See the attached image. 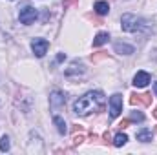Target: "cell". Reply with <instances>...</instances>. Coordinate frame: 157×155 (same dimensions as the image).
<instances>
[{
  "mask_svg": "<svg viewBox=\"0 0 157 155\" xmlns=\"http://www.w3.org/2000/svg\"><path fill=\"white\" fill-rule=\"evenodd\" d=\"M104 106H106V97H104L102 91H88L78 100H75L73 112L80 117H88L90 113L102 112Z\"/></svg>",
  "mask_w": 157,
  "mask_h": 155,
  "instance_id": "obj_1",
  "label": "cell"
},
{
  "mask_svg": "<svg viewBox=\"0 0 157 155\" xmlns=\"http://www.w3.org/2000/svg\"><path fill=\"white\" fill-rule=\"evenodd\" d=\"M121 26H122V29H124L126 33H150V31H154V28H152L144 18L135 17V15H132V13L122 15Z\"/></svg>",
  "mask_w": 157,
  "mask_h": 155,
  "instance_id": "obj_2",
  "label": "cell"
},
{
  "mask_svg": "<svg viewBox=\"0 0 157 155\" xmlns=\"http://www.w3.org/2000/svg\"><path fill=\"white\" fill-rule=\"evenodd\" d=\"M37 17H39V11H37L35 7H31V6H26L24 9H20V15H18L20 22H22V24H26V26L33 24V22L37 20Z\"/></svg>",
  "mask_w": 157,
  "mask_h": 155,
  "instance_id": "obj_3",
  "label": "cell"
},
{
  "mask_svg": "<svg viewBox=\"0 0 157 155\" xmlns=\"http://www.w3.org/2000/svg\"><path fill=\"white\" fill-rule=\"evenodd\" d=\"M121 112H122V95L113 93L110 97V117L115 119V117L121 115Z\"/></svg>",
  "mask_w": 157,
  "mask_h": 155,
  "instance_id": "obj_4",
  "label": "cell"
},
{
  "mask_svg": "<svg viewBox=\"0 0 157 155\" xmlns=\"http://www.w3.org/2000/svg\"><path fill=\"white\" fill-rule=\"evenodd\" d=\"M66 104V95L60 91V89H53L51 95H49V108L51 110H59Z\"/></svg>",
  "mask_w": 157,
  "mask_h": 155,
  "instance_id": "obj_5",
  "label": "cell"
},
{
  "mask_svg": "<svg viewBox=\"0 0 157 155\" xmlns=\"http://www.w3.org/2000/svg\"><path fill=\"white\" fill-rule=\"evenodd\" d=\"M48 47H49V42L46 39H33L31 40V49H33V53H35L39 59L48 53Z\"/></svg>",
  "mask_w": 157,
  "mask_h": 155,
  "instance_id": "obj_6",
  "label": "cell"
},
{
  "mask_svg": "<svg viewBox=\"0 0 157 155\" xmlns=\"http://www.w3.org/2000/svg\"><path fill=\"white\" fill-rule=\"evenodd\" d=\"M130 104L132 106H150L152 104V95L150 93H132L130 95Z\"/></svg>",
  "mask_w": 157,
  "mask_h": 155,
  "instance_id": "obj_7",
  "label": "cell"
},
{
  "mask_svg": "<svg viewBox=\"0 0 157 155\" xmlns=\"http://www.w3.org/2000/svg\"><path fill=\"white\" fill-rule=\"evenodd\" d=\"M84 73H86V68H84V64L78 62V60H73V62L70 64V68L64 71L66 77H78V75H84Z\"/></svg>",
  "mask_w": 157,
  "mask_h": 155,
  "instance_id": "obj_8",
  "label": "cell"
},
{
  "mask_svg": "<svg viewBox=\"0 0 157 155\" xmlns=\"http://www.w3.org/2000/svg\"><path fill=\"white\" fill-rule=\"evenodd\" d=\"M148 82H150V73H146V71H139L133 77V86L135 88H144V86H148Z\"/></svg>",
  "mask_w": 157,
  "mask_h": 155,
  "instance_id": "obj_9",
  "label": "cell"
},
{
  "mask_svg": "<svg viewBox=\"0 0 157 155\" xmlns=\"http://www.w3.org/2000/svg\"><path fill=\"white\" fill-rule=\"evenodd\" d=\"M113 49H115V53H119V55H132V53L135 51L133 46L124 44V42H115V44H113Z\"/></svg>",
  "mask_w": 157,
  "mask_h": 155,
  "instance_id": "obj_10",
  "label": "cell"
},
{
  "mask_svg": "<svg viewBox=\"0 0 157 155\" xmlns=\"http://www.w3.org/2000/svg\"><path fill=\"white\" fill-rule=\"evenodd\" d=\"M95 13L97 15H101V17H104V15H108L110 13V4L108 2H104V0H99V2H95Z\"/></svg>",
  "mask_w": 157,
  "mask_h": 155,
  "instance_id": "obj_11",
  "label": "cell"
},
{
  "mask_svg": "<svg viewBox=\"0 0 157 155\" xmlns=\"http://www.w3.org/2000/svg\"><path fill=\"white\" fill-rule=\"evenodd\" d=\"M53 122H55V126H57V131H59L60 135H66V133H68L66 120H64L62 117H53Z\"/></svg>",
  "mask_w": 157,
  "mask_h": 155,
  "instance_id": "obj_12",
  "label": "cell"
},
{
  "mask_svg": "<svg viewBox=\"0 0 157 155\" xmlns=\"http://www.w3.org/2000/svg\"><path fill=\"white\" fill-rule=\"evenodd\" d=\"M108 40H110V35H108L106 31H101V33H97V37L93 39V47H99V46L106 44Z\"/></svg>",
  "mask_w": 157,
  "mask_h": 155,
  "instance_id": "obj_13",
  "label": "cell"
},
{
  "mask_svg": "<svg viewBox=\"0 0 157 155\" xmlns=\"http://www.w3.org/2000/svg\"><path fill=\"white\" fill-rule=\"evenodd\" d=\"M137 141H141V142H152V137H154V133L150 131V130H141V131H137Z\"/></svg>",
  "mask_w": 157,
  "mask_h": 155,
  "instance_id": "obj_14",
  "label": "cell"
},
{
  "mask_svg": "<svg viewBox=\"0 0 157 155\" xmlns=\"http://www.w3.org/2000/svg\"><path fill=\"white\" fill-rule=\"evenodd\" d=\"M126 142H128V137H126V133H117V135H115V139H113V146H115V148L124 146Z\"/></svg>",
  "mask_w": 157,
  "mask_h": 155,
  "instance_id": "obj_15",
  "label": "cell"
},
{
  "mask_svg": "<svg viewBox=\"0 0 157 155\" xmlns=\"http://www.w3.org/2000/svg\"><path fill=\"white\" fill-rule=\"evenodd\" d=\"M9 148H11L9 137H7V135H2V137H0V152H9Z\"/></svg>",
  "mask_w": 157,
  "mask_h": 155,
  "instance_id": "obj_16",
  "label": "cell"
},
{
  "mask_svg": "<svg viewBox=\"0 0 157 155\" xmlns=\"http://www.w3.org/2000/svg\"><path fill=\"white\" fill-rule=\"evenodd\" d=\"M130 120H132V122H143V120H144V115H143L141 112H132Z\"/></svg>",
  "mask_w": 157,
  "mask_h": 155,
  "instance_id": "obj_17",
  "label": "cell"
},
{
  "mask_svg": "<svg viewBox=\"0 0 157 155\" xmlns=\"http://www.w3.org/2000/svg\"><path fill=\"white\" fill-rule=\"evenodd\" d=\"M90 59H91L93 62H99V60H102V59H108V53H104V51H101V53H93Z\"/></svg>",
  "mask_w": 157,
  "mask_h": 155,
  "instance_id": "obj_18",
  "label": "cell"
},
{
  "mask_svg": "<svg viewBox=\"0 0 157 155\" xmlns=\"http://www.w3.org/2000/svg\"><path fill=\"white\" fill-rule=\"evenodd\" d=\"M86 139H84V135H77L75 133V137H73V146H78V144H82Z\"/></svg>",
  "mask_w": 157,
  "mask_h": 155,
  "instance_id": "obj_19",
  "label": "cell"
},
{
  "mask_svg": "<svg viewBox=\"0 0 157 155\" xmlns=\"http://www.w3.org/2000/svg\"><path fill=\"white\" fill-rule=\"evenodd\" d=\"M73 4H78V0H64V2H62V7H64V9H68V7H70V6H73Z\"/></svg>",
  "mask_w": 157,
  "mask_h": 155,
  "instance_id": "obj_20",
  "label": "cell"
},
{
  "mask_svg": "<svg viewBox=\"0 0 157 155\" xmlns=\"http://www.w3.org/2000/svg\"><path fill=\"white\" fill-rule=\"evenodd\" d=\"M71 131H73V133H80V131H82V126H73V128H71Z\"/></svg>",
  "mask_w": 157,
  "mask_h": 155,
  "instance_id": "obj_21",
  "label": "cell"
},
{
  "mask_svg": "<svg viewBox=\"0 0 157 155\" xmlns=\"http://www.w3.org/2000/svg\"><path fill=\"white\" fill-rule=\"evenodd\" d=\"M130 122H132V120H130V119H124V120H122V122H121V124H119V126H121V128H126V126H128V124H130Z\"/></svg>",
  "mask_w": 157,
  "mask_h": 155,
  "instance_id": "obj_22",
  "label": "cell"
},
{
  "mask_svg": "<svg viewBox=\"0 0 157 155\" xmlns=\"http://www.w3.org/2000/svg\"><path fill=\"white\" fill-rule=\"evenodd\" d=\"M102 139L108 142V141H110V131H104V133H102Z\"/></svg>",
  "mask_w": 157,
  "mask_h": 155,
  "instance_id": "obj_23",
  "label": "cell"
},
{
  "mask_svg": "<svg viewBox=\"0 0 157 155\" xmlns=\"http://www.w3.org/2000/svg\"><path fill=\"white\" fill-rule=\"evenodd\" d=\"M64 59H66V55H64V53H60V55H59V57H57V60H59V62H62V60H64Z\"/></svg>",
  "mask_w": 157,
  "mask_h": 155,
  "instance_id": "obj_24",
  "label": "cell"
},
{
  "mask_svg": "<svg viewBox=\"0 0 157 155\" xmlns=\"http://www.w3.org/2000/svg\"><path fill=\"white\" fill-rule=\"evenodd\" d=\"M154 91H155V95H157V82L154 84Z\"/></svg>",
  "mask_w": 157,
  "mask_h": 155,
  "instance_id": "obj_25",
  "label": "cell"
},
{
  "mask_svg": "<svg viewBox=\"0 0 157 155\" xmlns=\"http://www.w3.org/2000/svg\"><path fill=\"white\" fill-rule=\"evenodd\" d=\"M154 117L157 119V108H154Z\"/></svg>",
  "mask_w": 157,
  "mask_h": 155,
  "instance_id": "obj_26",
  "label": "cell"
},
{
  "mask_svg": "<svg viewBox=\"0 0 157 155\" xmlns=\"http://www.w3.org/2000/svg\"><path fill=\"white\" fill-rule=\"evenodd\" d=\"M154 131H155V133H157V126H155V128H154Z\"/></svg>",
  "mask_w": 157,
  "mask_h": 155,
  "instance_id": "obj_27",
  "label": "cell"
}]
</instances>
